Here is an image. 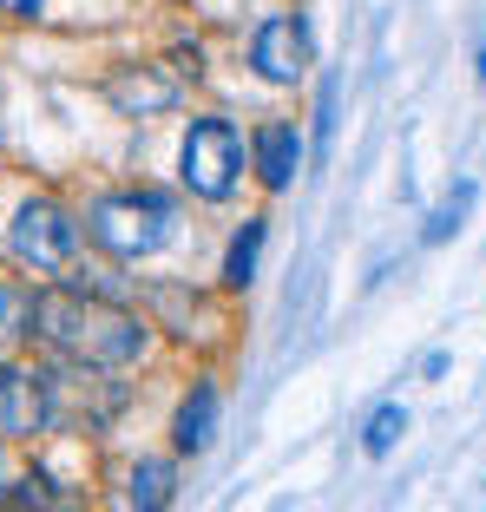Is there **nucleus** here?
<instances>
[{"label": "nucleus", "mask_w": 486, "mask_h": 512, "mask_svg": "<svg viewBox=\"0 0 486 512\" xmlns=\"http://www.w3.org/2000/svg\"><path fill=\"white\" fill-rule=\"evenodd\" d=\"M33 335L46 348H60L66 362H86V368H125L145 348V322L132 309H112V302L79 296V289L33 296Z\"/></svg>", "instance_id": "obj_1"}, {"label": "nucleus", "mask_w": 486, "mask_h": 512, "mask_svg": "<svg viewBox=\"0 0 486 512\" xmlns=\"http://www.w3.org/2000/svg\"><path fill=\"white\" fill-rule=\"evenodd\" d=\"M92 243L112 256H125V263H138V256H152L171 243V197L158 191H112L92 204Z\"/></svg>", "instance_id": "obj_2"}, {"label": "nucleus", "mask_w": 486, "mask_h": 512, "mask_svg": "<svg viewBox=\"0 0 486 512\" xmlns=\"http://www.w3.org/2000/svg\"><path fill=\"white\" fill-rule=\"evenodd\" d=\"M178 171L198 197H230L237 191V171H243V138L230 132L224 119H198L184 132V151H178Z\"/></svg>", "instance_id": "obj_3"}, {"label": "nucleus", "mask_w": 486, "mask_h": 512, "mask_svg": "<svg viewBox=\"0 0 486 512\" xmlns=\"http://www.w3.org/2000/svg\"><path fill=\"white\" fill-rule=\"evenodd\" d=\"M79 250V230L73 217L53 204V197H27L14 217V256L27 263V270H66Z\"/></svg>", "instance_id": "obj_4"}, {"label": "nucleus", "mask_w": 486, "mask_h": 512, "mask_svg": "<svg viewBox=\"0 0 486 512\" xmlns=\"http://www.w3.org/2000/svg\"><path fill=\"white\" fill-rule=\"evenodd\" d=\"M309 60H316V46H309V27H303V20L276 14V20H263V27H257L250 66H257L270 86H296V79L309 73Z\"/></svg>", "instance_id": "obj_5"}, {"label": "nucleus", "mask_w": 486, "mask_h": 512, "mask_svg": "<svg viewBox=\"0 0 486 512\" xmlns=\"http://www.w3.org/2000/svg\"><path fill=\"white\" fill-rule=\"evenodd\" d=\"M53 427V394L33 368H7L0 362V434H40Z\"/></svg>", "instance_id": "obj_6"}, {"label": "nucleus", "mask_w": 486, "mask_h": 512, "mask_svg": "<svg viewBox=\"0 0 486 512\" xmlns=\"http://www.w3.org/2000/svg\"><path fill=\"white\" fill-rule=\"evenodd\" d=\"M296 165H303V138H296V125H263L257 132V178L270 184V191H289Z\"/></svg>", "instance_id": "obj_7"}, {"label": "nucleus", "mask_w": 486, "mask_h": 512, "mask_svg": "<svg viewBox=\"0 0 486 512\" xmlns=\"http://www.w3.org/2000/svg\"><path fill=\"white\" fill-rule=\"evenodd\" d=\"M211 434H217V388L198 381V388L184 394V407H178V453H204Z\"/></svg>", "instance_id": "obj_8"}, {"label": "nucleus", "mask_w": 486, "mask_h": 512, "mask_svg": "<svg viewBox=\"0 0 486 512\" xmlns=\"http://www.w3.org/2000/svg\"><path fill=\"white\" fill-rule=\"evenodd\" d=\"M171 99H178V79H165V73H119L112 79V106H125V112H165Z\"/></svg>", "instance_id": "obj_9"}, {"label": "nucleus", "mask_w": 486, "mask_h": 512, "mask_svg": "<svg viewBox=\"0 0 486 512\" xmlns=\"http://www.w3.org/2000/svg\"><path fill=\"white\" fill-rule=\"evenodd\" d=\"M171 493H178V480H171V460H138V467H132V486H125V499H132L138 512H165Z\"/></svg>", "instance_id": "obj_10"}, {"label": "nucleus", "mask_w": 486, "mask_h": 512, "mask_svg": "<svg viewBox=\"0 0 486 512\" xmlns=\"http://www.w3.org/2000/svg\"><path fill=\"white\" fill-rule=\"evenodd\" d=\"M0 506H7V512H73L60 493H53L46 473H20V480H7V486H0Z\"/></svg>", "instance_id": "obj_11"}, {"label": "nucleus", "mask_w": 486, "mask_h": 512, "mask_svg": "<svg viewBox=\"0 0 486 512\" xmlns=\"http://www.w3.org/2000/svg\"><path fill=\"white\" fill-rule=\"evenodd\" d=\"M257 250H263V217H250V224L237 230V243H230V256H224V283L230 289H243L250 276H257Z\"/></svg>", "instance_id": "obj_12"}, {"label": "nucleus", "mask_w": 486, "mask_h": 512, "mask_svg": "<svg viewBox=\"0 0 486 512\" xmlns=\"http://www.w3.org/2000/svg\"><path fill=\"white\" fill-rule=\"evenodd\" d=\"M401 434H408V407H375V414H368V434H362V447L381 460V453L395 447Z\"/></svg>", "instance_id": "obj_13"}, {"label": "nucleus", "mask_w": 486, "mask_h": 512, "mask_svg": "<svg viewBox=\"0 0 486 512\" xmlns=\"http://www.w3.org/2000/svg\"><path fill=\"white\" fill-rule=\"evenodd\" d=\"M33 329V296L27 289H0V342H20Z\"/></svg>", "instance_id": "obj_14"}, {"label": "nucleus", "mask_w": 486, "mask_h": 512, "mask_svg": "<svg viewBox=\"0 0 486 512\" xmlns=\"http://www.w3.org/2000/svg\"><path fill=\"white\" fill-rule=\"evenodd\" d=\"M467 204H473V184H460V191L447 197V211L434 217V224H427V243H441L447 230H460V211H467Z\"/></svg>", "instance_id": "obj_15"}, {"label": "nucleus", "mask_w": 486, "mask_h": 512, "mask_svg": "<svg viewBox=\"0 0 486 512\" xmlns=\"http://www.w3.org/2000/svg\"><path fill=\"white\" fill-rule=\"evenodd\" d=\"M0 14H40V0H0Z\"/></svg>", "instance_id": "obj_16"}, {"label": "nucleus", "mask_w": 486, "mask_h": 512, "mask_svg": "<svg viewBox=\"0 0 486 512\" xmlns=\"http://www.w3.org/2000/svg\"><path fill=\"white\" fill-rule=\"evenodd\" d=\"M480 79H486V46H480Z\"/></svg>", "instance_id": "obj_17"}]
</instances>
